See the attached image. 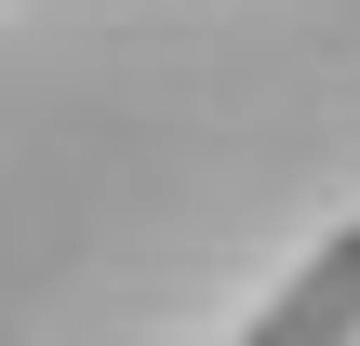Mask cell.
<instances>
[{
	"label": "cell",
	"mask_w": 360,
	"mask_h": 346,
	"mask_svg": "<svg viewBox=\"0 0 360 346\" xmlns=\"http://www.w3.org/2000/svg\"><path fill=\"white\" fill-rule=\"evenodd\" d=\"M240 346H360V227H334V240L281 280V307H267Z\"/></svg>",
	"instance_id": "cell-1"
}]
</instances>
